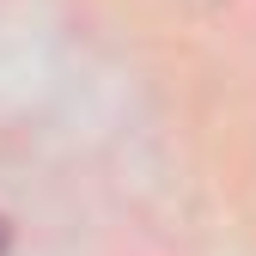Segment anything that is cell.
<instances>
[{
    "label": "cell",
    "mask_w": 256,
    "mask_h": 256,
    "mask_svg": "<svg viewBox=\"0 0 256 256\" xmlns=\"http://www.w3.org/2000/svg\"><path fill=\"white\" fill-rule=\"evenodd\" d=\"M6 244H12V226H6V220H0V256H6Z\"/></svg>",
    "instance_id": "6da1fadb"
}]
</instances>
